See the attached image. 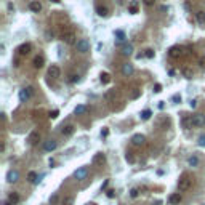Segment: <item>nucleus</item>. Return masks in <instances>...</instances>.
<instances>
[{"mask_svg": "<svg viewBox=\"0 0 205 205\" xmlns=\"http://www.w3.org/2000/svg\"><path fill=\"white\" fill-rule=\"evenodd\" d=\"M61 40L64 42L66 45H75L77 44V37H75V32L74 31H64L61 35Z\"/></svg>", "mask_w": 205, "mask_h": 205, "instance_id": "f257e3e1", "label": "nucleus"}, {"mask_svg": "<svg viewBox=\"0 0 205 205\" xmlns=\"http://www.w3.org/2000/svg\"><path fill=\"white\" fill-rule=\"evenodd\" d=\"M191 186H192V180L189 178V175H183L181 178L178 180V189L181 191V192H184V191H188Z\"/></svg>", "mask_w": 205, "mask_h": 205, "instance_id": "f03ea898", "label": "nucleus"}, {"mask_svg": "<svg viewBox=\"0 0 205 205\" xmlns=\"http://www.w3.org/2000/svg\"><path fill=\"white\" fill-rule=\"evenodd\" d=\"M32 95H34V88L32 87H26V88H23L19 91V101L26 103L27 100H31V98H32Z\"/></svg>", "mask_w": 205, "mask_h": 205, "instance_id": "7ed1b4c3", "label": "nucleus"}, {"mask_svg": "<svg viewBox=\"0 0 205 205\" xmlns=\"http://www.w3.org/2000/svg\"><path fill=\"white\" fill-rule=\"evenodd\" d=\"M189 123L192 125V127H197V128H200V127L205 125V116H203V114H196V116L191 117Z\"/></svg>", "mask_w": 205, "mask_h": 205, "instance_id": "20e7f679", "label": "nucleus"}, {"mask_svg": "<svg viewBox=\"0 0 205 205\" xmlns=\"http://www.w3.org/2000/svg\"><path fill=\"white\" fill-rule=\"evenodd\" d=\"M75 48H77V51H79V53H87L90 50L88 40L87 39H79V40H77V44H75Z\"/></svg>", "mask_w": 205, "mask_h": 205, "instance_id": "39448f33", "label": "nucleus"}, {"mask_svg": "<svg viewBox=\"0 0 205 205\" xmlns=\"http://www.w3.org/2000/svg\"><path fill=\"white\" fill-rule=\"evenodd\" d=\"M87 176H88V168L87 167H80V168H77V170L74 172V178L75 180H87Z\"/></svg>", "mask_w": 205, "mask_h": 205, "instance_id": "423d86ee", "label": "nucleus"}, {"mask_svg": "<svg viewBox=\"0 0 205 205\" xmlns=\"http://www.w3.org/2000/svg\"><path fill=\"white\" fill-rule=\"evenodd\" d=\"M18 55H21V56H27L31 51H32V45L31 44H23V45H19L18 47Z\"/></svg>", "mask_w": 205, "mask_h": 205, "instance_id": "0eeeda50", "label": "nucleus"}, {"mask_svg": "<svg viewBox=\"0 0 205 205\" xmlns=\"http://www.w3.org/2000/svg\"><path fill=\"white\" fill-rule=\"evenodd\" d=\"M39 141H40V133H39L37 130L31 131V133H29V136H27V143H29L31 146H34V144H37Z\"/></svg>", "mask_w": 205, "mask_h": 205, "instance_id": "6e6552de", "label": "nucleus"}, {"mask_svg": "<svg viewBox=\"0 0 205 205\" xmlns=\"http://www.w3.org/2000/svg\"><path fill=\"white\" fill-rule=\"evenodd\" d=\"M56 147H58V141H56V139H48V141L44 143V149L47 152H53Z\"/></svg>", "mask_w": 205, "mask_h": 205, "instance_id": "1a4fd4ad", "label": "nucleus"}, {"mask_svg": "<svg viewBox=\"0 0 205 205\" xmlns=\"http://www.w3.org/2000/svg\"><path fill=\"white\" fill-rule=\"evenodd\" d=\"M48 75L51 77V79H58V77L61 75V69L58 66H50V69H48Z\"/></svg>", "mask_w": 205, "mask_h": 205, "instance_id": "9d476101", "label": "nucleus"}, {"mask_svg": "<svg viewBox=\"0 0 205 205\" xmlns=\"http://www.w3.org/2000/svg\"><path fill=\"white\" fill-rule=\"evenodd\" d=\"M18 180H19V173L16 170H10L8 175H6V181L8 183H16Z\"/></svg>", "mask_w": 205, "mask_h": 205, "instance_id": "9b49d317", "label": "nucleus"}, {"mask_svg": "<svg viewBox=\"0 0 205 205\" xmlns=\"http://www.w3.org/2000/svg\"><path fill=\"white\" fill-rule=\"evenodd\" d=\"M168 55H170L172 58H180V56H183V48H180V47H172L170 51H168Z\"/></svg>", "mask_w": 205, "mask_h": 205, "instance_id": "f8f14e48", "label": "nucleus"}, {"mask_svg": "<svg viewBox=\"0 0 205 205\" xmlns=\"http://www.w3.org/2000/svg\"><path fill=\"white\" fill-rule=\"evenodd\" d=\"M144 141H146V138L143 135H133L131 136V143L135 144V146H143Z\"/></svg>", "mask_w": 205, "mask_h": 205, "instance_id": "ddd939ff", "label": "nucleus"}, {"mask_svg": "<svg viewBox=\"0 0 205 205\" xmlns=\"http://www.w3.org/2000/svg\"><path fill=\"white\" fill-rule=\"evenodd\" d=\"M133 70H135V69H133V64H130V63H125V64L122 66V74L127 75V77L131 75V74H133Z\"/></svg>", "mask_w": 205, "mask_h": 205, "instance_id": "4468645a", "label": "nucleus"}, {"mask_svg": "<svg viewBox=\"0 0 205 205\" xmlns=\"http://www.w3.org/2000/svg\"><path fill=\"white\" fill-rule=\"evenodd\" d=\"M29 10H31V11H34V13L42 11V3H40V2H37V0H32V2L29 3Z\"/></svg>", "mask_w": 205, "mask_h": 205, "instance_id": "2eb2a0df", "label": "nucleus"}, {"mask_svg": "<svg viewBox=\"0 0 205 205\" xmlns=\"http://www.w3.org/2000/svg\"><path fill=\"white\" fill-rule=\"evenodd\" d=\"M104 162H106V157H104V154H101V152H98L93 157V165H103Z\"/></svg>", "mask_w": 205, "mask_h": 205, "instance_id": "dca6fc26", "label": "nucleus"}, {"mask_svg": "<svg viewBox=\"0 0 205 205\" xmlns=\"http://www.w3.org/2000/svg\"><path fill=\"white\" fill-rule=\"evenodd\" d=\"M32 64H34V67H37V69L44 67V64H45L44 56H35V58H34V61H32Z\"/></svg>", "mask_w": 205, "mask_h": 205, "instance_id": "f3484780", "label": "nucleus"}, {"mask_svg": "<svg viewBox=\"0 0 205 205\" xmlns=\"http://www.w3.org/2000/svg\"><path fill=\"white\" fill-rule=\"evenodd\" d=\"M74 130H75L74 125H66V127H63L61 133H63V136H70V135L74 133Z\"/></svg>", "mask_w": 205, "mask_h": 205, "instance_id": "a211bd4d", "label": "nucleus"}, {"mask_svg": "<svg viewBox=\"0 0 205 205\" xmlns=\"http://www.w3.org/2000/svg\"><path fill=\"white\" fill-rule=\"evenodd\" d=\"M168 202H170L172 205H178L181 202V194L176 192V194H172L170 197H168Z\"/></svg>", "mask_w": 205, "mask_h": 205, "instance_id": "6ab92c4d", "label": "nucleus"}, {"mask_svg": "<svg viewBox=\"0 0 205 205\" xmlns=\"http://www.w3.org/2000/svg\"><path fill=\"white\" fill-rule=\"evenodd\" d=\"M8 202H10L11 205H16V203L19 202V194H18V192H10V194H8Z\"/></svg>", "mask_w": 205, "mask_h": 205, "instance_id": "aec40b11", "label": "nucleus"}, {"mask_svg": "<svg viewBox=\"0 0 205 205\" xmlns=\"http://www.w3.org/2000/svg\"><path fill=\"white\" fill-rule=\"evenodd\" d=\"M131 53H133V47H131L130 44H127V45L122 47V55H123V56H130Z\"/></svg>", "mask_w": 205, "mask_h": 205, "instance_id": "412c9836", "label": "nucleus"}, {"mask_svg": "<svg viewBox=\"0 0 205 205\" xmlns=\"http://www.w3.org/2000/svg\"><path fill=\"white\" fill-rule=\"evenodd\" d=\"M188 164L191 167H199V157H197V155H191L188 159Z\"/></svg>", "mask_w": 205, "mask_h": 205, "instance_id": "4be33fe9", "label": "nucleus"}, {"mask_svg": "<svg viewBox=\"0 0 205 205\" xmlns=\"http://www.w3.org/2000/svg\"><path fill=\"white\" fill-rule=\"evenodd\" d=\"M83 112H87V106H85V104H79V106L74 109V114H75V116H80V114H83Z\"/></svg>", "mask_w": 205, "mask_h": 205, "instance_id": "5701e85b", "label": "nucleus"}, {"mask_svg": "<svg viewBox=\"0 0 205 205\" xmlns=\"http://www.w3.org/2000/svg\"><path fill=\"white\" fill-rule=\"evenodd\" d=\"M196 21L199 24H205V13L203 11H197L196 13Z\"/></svg>", "mask_w": 205, "mask_h": 205, "instance_id": "b1692460", "label": "nucleus"}, {"mask_svg": "<svg viewBox=\"0 0 205 205\" xmlns=\"http://www.w3.org/2000/svg\"><path fill=\"white\" fill-rule=\"evenodd\" d=\"M96 13H98V16H108V8H106V6H100V5H98L96 6Z\"/></svg>", "mask_w": 205, "mask_h": 205, "instance_id": "393cba45", "label": "nucleus"}, {"mask_svg": "<svg viewBox=\"0 0 205 205\" xmlns=\"http://www.w3.org/2000/svg\"><path fill=\"white\" fill-rule=\"evenodd\" d=\"M27 181H29V183H34V184H35V183H39L37 173H35V172H29V175H27Z\"/></svg>", "mask_w": 205, "mask_h": 205, "instance_id": "a878e982", "label": "nucleus"}, {"mask_svg": "<svg viewBox=\"0 0 205 205\" xmlns=\"http://www.w3.org/2000/svg\"><path fill=\"white\" fill-rule=\"evenodd\" d=\"M100 79H101V83H109V82H111V74H108V72H101Z\"/></svg>", "mask_w": 205, "mask_h": 205, "instance_id": "bb28decb", "label": "nucleus"}, {"mask_svg": "<svg viewBox=\"0 0 205 205\" xmlns=\"http://www.w3.org/2000/svg\"><path fill=\"white\" fill-rule=\"evenodd\" d=\"M183 75H184L186 79H192L194 72H192V69H189V67H184V69H183Z\"/></svg>", "mask_w": 205, "mask_h": 205, "instance_id": "cd10ccee", "label": "nucleus"}, {"mask_svg": "<svg viewBox=\"0 0 205 205\" xmlns=\"http://www.w3.org/2000/svg\"><path fill=\"white\" fill-rule=\"evenodd\" d=\"M151 116H152V112H151L149 109H146V111L141 112V120H149Z\"/></svg>", "mask_w": 205, "mask_h": 205, "instance_id": "c85d7f7f", "label": "nucleus"}, {"mask_svg": "<svg viewBox=\"0 0 205 205\" xmlns=\"http://www.w3.org/2000/svg\"><path fill=\"white\" fill-rule=\"evenodd\" d=\"M128 10H130V13H131V15H135V13H138V2H131Z\"/></svg>", "mask_w": 205, "mask_h": 205, "instance_id": "c756f323", "label": "nucleus"}, {"mask_svg": "<svg viewBox=\"0 0 205 205\" xmlns=\"http://www.w3.org/2000/svg\"><path fill=\"white\" fill-rule=\"evenodd\" d=\"M63 205H74V197H72V196L64 197V200H63Z\"/></svg>", "mask_w": 205, "mask_h": 205, "instance_id": "7c9ffc66", "label": "nucleus"}, {"mask_svg": "<svg viewBox=\"0 0 205 205\" xmlns=\"http://www.w3.org/2000/svg\"><path fill=\"white\" fill-rule=\"evenodd\" d=\"M116 37H117L119 42L125 40V32H123V31H116Z\"/></svg>", "mask_w": 205, "mask_h": 205, "instance_id": "2f4dec72", "label": "nucleus"}, {"mask_svg": "<svg viewBox=\"0 0 205 205\" xmlns=\"http://www.w3.org/2000/svg\"><path fill=\"white\" fill-rule=\"evenodd\" d=\"M141 95V91L138 90V88H133V91H131V95H130V98H131V100H136V98Z\"/></svg>", "mask_w": 205, "mask_h": 205, "instance_id": "473e14b6", "label": "nucleus"}, {"mask_svg": "<svg viewBox=\"0 0 205 205\" xmlns=\"http://www.w3.org/2000/svg\"><path fill=\"white\" fill-rule=\"evenodd\" d=\"M125 159H127V162H130V164H133V162H135V157H133V152H127Z\"/></svg>", "mask_w": 205, "mask_h": 205, "instance_id": "72a5a7b5", "label": "nucleus"}, {"mask_svg": "<svg viewBox=\"0 0 205 205\" xmlns=\"http://www.w3.org/2000/svg\"><path fill=\"white\" fill-rule=\"evenodd\" d=\"M77 80H79V75H75V74H70V75H69V82H70V83H74V82H77Z\"/></svg>", "mask_w": 205, "mask_h": 205, "instance_id": "f704fd0d", "label": "nucleus"}, {"mask_svg": "<svg viewBox=\"0 0 205 205\" xmlns=\"http://www.w3.org/2000/svg\"><path fill=\"white\" fill-rule=\"evenodd\" d=\"M58 116H59V111H58V109H55V111L50 112V119H56Z\"/></svg>", "mask_w": 205, "mask_h": 205, "instance_id": "c9c22d12", "label": "nucleus"}, {"mask_svg": "<svg viewBox=\"0 0 205 205\" xmlns=\"http://www.w3.org/2000/svg\"><path fill=\"white\" fill-rule=\"evenodd\" d=\"M56 202H58V194H53V196L50 197V203H51V205H55Z\"/></svg>", "mask_w": 205, "mask_h": 205, "instance_id": "e433bc0d", "label": "nucleus"}, {"mask_svg": "<svg viewBox=\"0 0 205 205\" xmlns=\"http://www.w3.org/2000/svg\"><path fill=\"white\" fill-rule=\"evenodd\" d=\"M199 146L205 147V135H200V136H199Z\"/></svg>", "mask_w": 205, "mask_h": 205, "instance_id": "4c0bfd02", "label": "nucleus"}, {"mask_svg": "<svg viewBox=\"0 0 205 205\" xmlns=\"http://www.w3.org/2000/svg\"><path fill=\"white\" fill-rule=\"evenodd\" d=\"M172 101H173L175 104H178V103H181V96H180V95H175V96L172 98Z\"/></svg>", "mask_w": 205, "mask_h": 205, "instance_id": "58836bf2", "label": "nucleus"}, {"mask_svg": "<svg viewBox=\"0 0 205 205\" xmlns=\"http://www.w3.org/2000/svg\"><path fill=\"white\" fill-rule=\"evenodd\" d=\"M154 50H151V48H149V50H146V58H154Z\"/></svg>", "mask_w": 205, "mask_h": 205, "instance_id": "ea45409f", "label": "nucleus"}, {"mask_svg": "<svg viewBox=\"0 0 205 205\" xmlns=\"http://www.w3.org/2000/svg\"><path fill=\"white\" fill-rule=\"evenodd\" d=\"M130 196L133 197V199H135V197H138V189H136V188H133V189L130 191Z\"/></svg>", "mask_w": 205, "mask_h": 205, "instance_id": "a19ab883", "label": "nucleus"}, {"mask_svg": "<svg viewBox=\"0 0 205 205\" xmlns=\"http://www.w3.org/2000/svg\"><path fill=\"white\" fill-rule=\"evenodd\" d=\"M199 66L202 69H205V56H202V58H199Z\"/></svg>", "mask_w": 205, "mask_h": 205, "instance_id": "79ce46f5", "label": "nucleus"}, {"mask_svg": "<svg viewBox=\"0 0 205 205\" xmlns=\"http://www.w3.org/2000/svg\"><path fill=\"white\" fill-rule=\"evenodd\" d=\"M154 91H155V93H160V91H162V85H160V83H155Z\"/></svg>", "mask_w": 205, "mask_h": 205, "instance_id": "37998d69", "label": "nucleus"}, {"mask_svg": "<svg viewBox=\"0 0 205 205\" xmlns=\"http://www.w3.org/2000/svg\"><path fill=\"white\" fill-rule=\"evenodd\" d=\"M114 196H116V191L109 189V191H108V197H111V199H112V197H114Z\"/></svg>", "mask_w": 205, "mask_h": 205, "instance_id": "c03bdc74", "label": "nucleus"}, {"mask_svg": "<svg viewBox=\"0 0 205 205\" xmlns=\"http://www.w3.org/2000/svg\"><path fill=\"white\" fill-rule=\"evenodd\" d=\"M143 2H144L147 6H151V5H154V2H155V0H143Z\"/></svg>", "mask_w": 205, "mask_h": 205, "instance_id": "a18cd8bd", "label": "nucleus"}, {"mask_svg": "<svg viewBox=\"0 0 205 205\" xmlns=\"http://www.w3.org/2000/svg\"><path fill=\"white\" fill-rule=\"evenodd\" d=\"M108 133H109V130H108V128H104V130L101 131V136H108Z\"/></svg>", "mask_w": 205, "mask_h": 205, "instance_id": "49530a36", "label": "nucleus"}, {"mask_svg": "<svg viewBox=\"0 0 205 205\" xmlns=\"http://www.w3.org/2000/svg\"><path fill=\"white\" fill-rule=\"evenodd\" d=\"M196 106H197V101L192 100V101H191V108H196Z\"/></svg>", "mask_w": 205, "mask_h": 205, "instance_id": "de8ad7c7", "label": "nucleus"}, {"mask_svg": "<svg viewBox=\"0 0 205 205\" xmlns=\"http://www.w3.org/2000/svg\"><path fill=\"white\" fill-rule=\"evenodd\" d=\"M50 2H53V3H59L61 0H50Z\"/></svg>", "mask_w": 205, "mask_h": 205, "instance_id": "09e8293b", "label": "nucleus"}, {"mask_svg": "<svg viewBox=\"0 0 205 205\" xmlns=\"http://www.w3.org/2000/svg\"><path fill=\"white\" fill-rule=\"evenodd\" d=\"M5 205H11V203H10V202H8V200H6V202H5Z\"/></svg>", "mask_w": 205, "mask_h": 205, "instance_id": "8fccbe9b", "label": "nucleus"}]
</instances>
